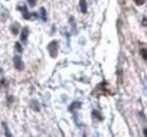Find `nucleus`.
<instances>
[{"label": "nucleus", "instance_id": "nucleus-11", "mask_svg": "<svg viewBox=\"0 0 147 137\" xmlns=\"http://www.w3.org/2000/svg\"><path fill=\"white\" fill-rule=\"evenodd\" d=\"M140 55H141V58H143L144 61H147V51H146V48H144V46H141V48H140Z\"/></svg>", "mask_w": 147, "mask_h": 137}, {"label": "nucleus", "instance_id": "nucleus-14", "mask_svg": "<svg viewBox=\"0 0 147 137\" xmlns=\"http://www.w3.org/2000/svg\"><path fill=\"white\" fill-rule=\"evenodd\" d=\"M32 108H33L35 111H39V105H38L36 101H32Z\"/></svg>", "mask_w": 147, "mask_h": 137}, {"label": "nucleus", "instance_id": "nucleus-18", "mask_svg": "<svg viewBox=\"0 0 147 137\" xmlns=\"http://www.w3.org/2000/svg\"><path fill=\"white\" fill-rule=\"evenodd\" d=\"M13 101H15V98H13V97H10V95H9V97H7V103H9V104H10V103H13Z\"/></svg>", "mask_w": 147, "mask_h": 137}, {"label": "nucleus", "instance_id": "nucleus-2", "mask_svg": "<svg viewBox=\"0 0 147 137\" xmlns=\"http://www.w3.org/2000/svg\"><path fill=\"white\" fill-rule=\"evenodd\" d=\"M58 46H59L58 40H51L48 43V52H49L51 58H56L58 56Z\"/></svg>", "mask_w": 147, "mask_h": 137}, {"label": "nucleus", "instance_id": "nucleus-17", "mask_svg": "<svg viewBox=\"0 0 147 137\" xmlns=\"http://www.w3.org/2000/svg\"><path fill=\"white\" fill-rule=\"evenodd\" d=\"M28 3H29L30 6H35V5H36V0H28Z\"/></svg>", "mask_w": 147, "mask_h": 137}, {"label": "nucleus", "instance_id": "nucleus-6", "mask_svg": "<svg viewBox=\"0 0 147 137\" xmlns=\"http://www.w3.org/2000/svg\"><path fill=\"white\" fill-rule=\"evenodd\" d=\"M28 35H29V28H23L22 35H20V39H22L23 43H26V40H28Z\"/></svg>", "mask_w": 147, "mask_h": 137}, {"label": "nucleus", "instance_id": "nucleus-19", "mask_svg": "<svg viewBox=\"0 0 147 137\" xmlns=\"http://www.w3.org/2000/svg\"><path fill=\"white\" fill-rule=\"evenodd\" d=\"M141 25L146 28V25H147V20H146V18H143V20H141Z\"/></svg>", "mask_w": 147, "mask_h": 137}, {"label": "nucleus", "instance_id": "nucleus-10", "mask_svg": "<svg viewBox=\"0 0 147 137\" xmlns=\"http://www.w3.org/2000/svg\"><path fill=\"white\" fill-rule=\"evenodd\" d=\"M10 30H12L13 35H18V33H19V25H18V23H13V25L10 26Z\"/></svg>", "mask_w": 147, "mask_h": 137}, {"label": "nucleus", "instance_id": "nucleus-3", "mask_svg": "<svg viewBox=\"0 0 147 137\" xmlns=\"http://www.w3.org/2000/svg\"><path fill=\"white\" fill-rule=\"evenodd\" d=\"M13 65H15V68L18 71H23V68H25V63H23V61H22V58L19 55L13 56Z\"/></svg>", "mask_w": 147, "mask_h": 137}, {"label": "nucleus", "instance_id": "nucleus-7", "mask_svg": "<svg viewBox=\"0 0 147 137\" xmlns=\"http://www.w3.org/2000/svg\"><path fill=\"white\" fill-rule=\"evenodd\" d=\"M77 108H81V103L80 101H75V103H72L69 105V111H75Z\"/></svg>", "mask_w": 147, "mask_h": 137}, {"label": "nucleus", "instance_id": "nucleus-21", "mask_svg": "<svg viewBox=\"0 0 147 137\" xmlns=\"http://www.w3.org/2000/svg\"><path fill=\"white\" fill-rule=\"evenodd\" d=\"M82 137H87V136H85V134H84V136H82Z\"/></svg>", "mask_w": 147, "mask_h": 137}, {"label": "nucleus", "instance_id": "nucleus-15", "mask_svg": "<svg viewBox=\"0 0 147 137\" xmlns=\"http://www.w3.org/2000/svg\"><path fill=\"white\" fill-rule=\"evenodd\" d=\"M0 84H2V87H5V88L9 85V84H7V80H5V78H3L2 81H0Z\"/></svg>", "mask_w": 147, "mask_h": 137}, {"label": "nucleus", "instance_id": "nucleus-1", "mask_svg": "<svg viewBox=\"0 0 147 137\" xmlns=\"http://www.w3.org/2000/svg\"><path fill=\"white\" fill-rule=\"evenodd\" d=\"M100 91H102L101 94H110V95H113V94H114V91L110 88V85H108V82H107V81H102L101 84H98V85L95 87V90H94V92H92V94H94V95H98V92H100Z\"/></svg>", "mask_w": 147, "mask_h": 137}, {"label": "nucleus", "instance_id": "nucleus-13", "mask_svg": "<svg viewBox=\"0 0 147 137\" xmlns=\"http://www.w3.org/2000/svg\"><path fill=\"white\" fill-rule=\"evenodd\" d=\"M15 49L18 51V52H23V48H22V45L18 42V43H15Z\"/></svg>", "mask_w": 147, "mask_h": 137}, {"label": "nucleus", "instance_id": "nucleus-20", "mask_svg": "<svg viewBox=\"0 0 147 137\" xmlns=\"http://www.w3.org/2000/svg\"><path fill=\"white\" fill-rule=\"evenodd\" d=\"M143 136H144V137H147V130H146V127L143 128Z\"/></svg>", "mask_w": 147, "mask_h": 137}, {"label": "nucleus", "instance_id": "nucleus-9", "mask_svg": "<svg viewBox=\"0 0 147 137\" xmlns=\"http://www.w3.org/2000/svg\"><path fill=\"white\" fill-rule=\"evenodd\" d=\"M80 9L82 13H87V2L85 0H80Z\"/></svg>", "mask_w": 147, "mask_h": 137}, {"label": "nucleus", "instance_id": "nucleus-8", "mask_svg": "<svg viewBox=\"0 0 147 137\" xmlns=\"http://www.w3.org/2000/svg\"><path fill=\"white\" fill-rule=\"evenodd\" d=\"M2 126H3V128H5V134H6V137H13V134L10 133V130H9V127H7V124L3 121L2 123Z\"/></svg>", "mask_w": 147, "mask_h": 137}, {"label": "nucleus", "instance_id": "nucleus-4", "mask_svg": "<svg viewBox=\"0 0 147 137\" xmlns=\"http://www.w3.org/2000/svg\"><path fill=\"white\" fill-rule=\"evenodd\" d=\"M91 115H92V118H94L95 121H102V120H104V115H102L100 111H97V110H92V111H91Z\"/></svg>", "mask_w": 147, "mask_h": 137}, {"label": "nucleus", "instance_id": "nucleus-16", "mask_svg": "<svg viewBox=\"0 0 147 137\" xmlns=\"http://www.w3.org/2000/svg\"><path fill=\"white\" fill-rule=\"evenodd\" d=\"M134 2H136V5L141 6V5H144V3H146V0H134Z\"/></svg>", "mask_w": 147, "mask_h": 137}, {"label": "nucleus", "instance_id": "nucleus-5", "mask_svg": "<svg viewBox=\"0 0 147 137\" xmlns=\"http://www.w3.org/2000/svg\"><path fill=\"white\" fill-rule=\"evenodd\" d=\"M19 10L22 12V15H23V18H25V19H30V18H32V15L28 12L26 6H19Z\"/></svg>", "mask_w": 147, "mask_h": 137}, {"label": "nucleus", "instance_id": "nucleus-12", "mask_svg": "<svg viewBox=\"0 0 147 137\" xmlns=\"http://www.w3.org/2000/svg\"><path fill=\"white\" fill-rule=\"evenodd\" d=\"M39 12H40V18H42V20H43V22H46V19H48V16H46V10L42 7Z\"/></svg>", "mask_w": 147, "mask_h": 137}]
</instances>
